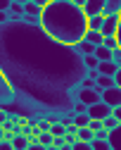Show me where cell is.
Wrapping results in <instances>:
<instances>
[{"instance_id":"cell-1","label":"cell","mask_w":121,"mask_h":150,"mask_svg":"<svg viewBox=\"0 0 121 150\" xmlns=\"http://www.w3.org/2000/svg\"><path fill=\"white\" fill-rule=\"evenodd\" d=\"M0 71L14 88V100L3 110L29 119L71 112L74 91L88 74L74 45L22 19L0 24Z\"/></svg>"},{"instance_id":"cell-2","label":"cell","mask_w":121,"mask_h":150,"mask_svg":"<svg viewBox=\"0 0 121 150\" xmlns=\"http://www.w3.org/2000/svg\"><path fill=\"white\" fill-rule=\"evenodd\" d=\"M40 26L55 41L64 45H76L86 38L88 14L71 0H50L40 12Z\"/></svg>"},{"instance_id":"cell-3","label":"cell","mask_w":121,"mask_h":150,"mask_svg":"<svg viewBox=\"0 0 121 150\" xmlns=\"http://www.w3.org/2000/svg\"><path fill=\"white\" fill-rule=\"evenodd\" d=\"M74 98L81 100L83 105H95V103L102 100V91H100L97 86H95V88H81V86H78V88L74 91Z\"/></svg>"},{"instance_id":"cell-4","label":"cell","mask_w":121,"mask_h":150,"mask_svg":"<svg viewBox=\"0 0 121 150\" xmlns=\"http://www.w3.org/2000/svg\"><path fill=\"white\" fill-rule=\"evenodd\" d=\"M12 100H14V88H12V83L7 81V76L0 71V110H3L5 105H10Z\"/></svg>"},{"instance_id":"cell-5","label":"cell","mask_w":121,"mask_h":150,"mask_svg":"<svg viewBox=\"0 0 121 150\" xmlns=\"http://www.w3.org/2000/svg\"><path fill=\"white\" fill-rule=\"evenodd\" d=\"M88 117L90 119H105V117H109L112 115V107L105 103V100H100V103H95V105H88Z\"/></svg>"},{"instance_id":"cell-6","label":"cell","mask_w":121,"mask_h":150,"mask_svg":"<svg viewBox=\"0 0 121 150\" xmlns=\"http://www.w3.org/2000/svg\"><path fill=\"white\" fill-rule=\"evenodd\" d=\"M119 19H121V14H109V17H105V24H102V29H100V33H102V36H116V31H119Z\"/></svg>"},{"instance_id":"cell-7","label":"cell","mask_w":121,"mask_h":150,"mask_svg":"<svg viewBox=\"0 0 121 150\" xmlns=\"http://www.w3.org/2000/svg\"><path fill=\"white\" fill-rule=\"evenodd\" d=\"M102 100H105L109 107H116V105H121V88H119V86L105 88V91H102Z\"/></svg>"},{"instance_id":"cell-8","label":"cell","mask_w":121,"mask_h":150,"mask_svg":"<svg viewBox=\"0 0 121 150\" xmlns=\"http://www.w3.org/2000/svg\"><path fill=\"white\" fill-rule=\"evenodd\" d=\"M102 10H105V0H86V5H83V12H86L88 17L102 14Z\"/></svg>"},{"instance_id":"cell-9","label":"cell","mask_w":121,"mask_h":150,"mask_svg":"<svg viewBox=\"0 0 121 150\" xmlns=\"http://www.w3.org/2000/svg\"><path fill=\"white\" fill-rule=\"evenodd\" d=\"M107 141H109V148L112 150H121V124H116L114 129H109Z\"/></svg>"},{"instance_id":"cell-10","label":"cell","mask_w":121,"mask_h":150,"mask_svg":"<svg viewBox=\"0 0 121 150\" xmlns=\"http://www.w3.org/2000/svg\"><path fill=\"white\" fill-rule=\"evenodd\" d=\"M102 14H105V17H109V14H121V0H105Z\"/></svg>"},{"instance_id":"cell-11","label":"cell","mask_w":121,"mask_h":150,"mask_svg":"<svg viewBox=\"0 0 121 150\" xmlns=\"http://www.w3.org/2000/svg\"><path fill=\"white\" fill-rule=\"evenodd\" d=\"M95 48H97V45H93V43H88L86 38L81 41V43H76V45H74V50H76V52L81 55V57H83V55H93V52H95Z\"/></svg>"},{"instance_id":"cell-12","label":"cell","mask_w":121,"mask_h":150,"mask_svg":"<svg viewBox=\"0 0 121 150\" xmlns=\"http://www.w3.org/2000/svg\"><path fill=\"white\" fill-rule=\"evenodd\" d=\"M116 69H119V67H116L114 60H107V62H100V64H97V71H100V74H107V76H114Z\"/></svg>"},{"instance_id":"cell-13","label":"cell","mask_w":121,"mask_h":150,"mask_svg":"<svg viewBox=\"0 0 121 150\" xmlns=\"http://www.w3.org/2000/svg\"><path fill=\"white\" fill-rule=\"evenodd\" d=\"M95 86H97L100 91H105V88H112V86H116V83H114V76H107V74H100V76L95 79Z\"/></svg>"},{"instance_id":"cell-14","label":"cell","mask_w":121,"mask_h":150,"mask_svg":"<svg viewBox=\"0 0 121 150\" xmlns=\"http://www.w3.org/2000/svg\"><path fill=\"white\" fill-rule=\"evenodd\" d=\"M12 148H14V150H26V148H29V138H26L24 134H14V136H12Z\"/></svg>"},{"instance_id":"cell-15","label":"cell","mask_w":121,"mask_h":150,"mask_svg":"<svg viewBox=\"0 0 121 150\" xmlns=\"http://www.w3.org/2000/svg\"><path fill=\"white\" fill-rule=\"evenodd\" d=\"M102 24H105V14H93V17H88V29L100 31V29H102Z\"/></svg>"},{"instance_id":"cell-16","label":"cell","mask_w":121,"mask_h":150,"mask_svg":"<svg viewBox=\"0 0 121 150\" xmlns=\"http://www.w3.org/2000/svg\"><path fill=\"white\" fill-rule=\"evenodd\" d=\"M86 41H88V43H93V45H102L105 36L100 33V31H93V29H88V31H86Z\"/></svg>"},{"instance_id":"cell-17","label":"cell","mask_w":121,"mask_h":150,"mask_svg":"<svg viewBox=\"0 0 121 150\" xmlns=\"http://www.w3.org/2000/svg\"><path fill=\"white\" fill-rule=\"evenodd\" d=\"M76 138H78V141H86V143H90V141L95 138V134H93V129H90V126H81V129L76 131Z\"/></svg>"},{"instance_id":"cell-18","label":"cell","mask_w":121,"mask_h":150,"mask_svg":"<svg viewBox=\"0 0 121 150\" xmlns=\"http://www.w3.org/2000/svg\"><path fill=\"white\" fill-rule=\"evenodd\" d=\"M93 55H95V57H97L100 62H107V60H112V50H109V48H105V45H97Z\"/></svg>"},{"instance_id":"cell-19","label":"cell","mask_w":121,"mask_h":150,"mask_svg":"<svg viewBox=\"0 0 121 150\" xmlns=\"http://www.w3.org/2000/svg\"><path fill=\"white\" fill-rule=\"evenodd\" d=\"M40 12H43V7L36 5V3H24V14H33V17H40Z\"/></svg>"},{"instance_id":"cell-20","label":"cell","mask_w":121,"mask_h":150,"mask_svg":"<svg viewBox=\"0 0 121 150\" xmlns=\"http://www.w3.org/2000/svg\"><path fill=\"white\" fill-rule=\"evenodd\" d=\"M50 134H52L55 138H57V136H64V134H67V126H64L62 122H52V124H50Z\"/></svg>"},{"instance_id":"cell-21","label":"cell","mask_w":121,"mask_h":150,"mask_svg":"<svg viewBox=\"0 0 121 150\" xmlns=\"http://www.w3.org/2000/svg\"><path fill=\"white\" fill-rule=\"evenodd\" d=\"M90 145H93V150H112L107 138H93V141H90Z\"/></svg>"},{"instance_id":"cell-22","label":"cell","mask_w":121,"mask_h":150,"mask_svg":"<svg viewBox=\"0 0 121 150\" xmlns=\"http://www.w3.org/2000/svg\"><path fill=\"white\" fill-rule=\"evenodd\" d=\"M74 124L81 129V126H88L90 124V117H88V112H81V115H74Z\"/></svg>"},{"instance_id":"cell-23","label":"cell","mask_w":121,"mask_h":150,"mask_svg":"<svg viewBox=\"0 0 121 150\" xmlns=\"http://www.w3.org/2000/svg\"><path fill=\"white\" fill-rule=\"evenodd\" d=\"M52 141H55V136L50 134V131H40V134H38V143H43L45 148L52 145Z\"/></svg>"},{"instance_id":"cell-24","label":"cell","mask_w":121,"mask_h":150,"mask_svg":"<svg viewBox=\"0 0 121 150\" xmlns=\"http://www.w3.org/2000/svg\"><path fill=\"white\" fill-rule=\"evenodd\" d=\"M83 64H86V69H97L100 60L95 57V55H83Z\"/></svg>"},{"instance_id":"cell-25","label":"cell","mask_w":121,"mask_h":150,"mask_svg":"<svg viewBox=\"0 0 121 150\" xmlns=\"http://www.w3.org/2000/svg\"><path fill=\"white\" fill-rule=\"evenodd\" d=\"M102 45H105V48H109V50H116V48H119V41H116V36H105Z\"/></svg>"},{"instance_id":"cell-26","label":"cell","mask_w":121,"mask_h":150,"mask_svg":"<svg viewBox=\"0 0 121 150\" xmlns=\"http://www.w3.org/2000/svg\"><path fill=\"white\" fill-rule=\"evenodd\" d=\"M116 124H119V119H116L114 115H109V117H105V119H102V126H105L107 131H109V129H114Z\"/></svg>"},{"instance_id":"cell-27","label":"cell","mask_w":121,"mask_h":150,"mask_svg":"<svg viewBox=\"0 0 121 150\" xmlns=\"http://www.w3.org/2000/svg\"><path fill=\"white\" fill-rule=\"evenodd\" d=\"M86 110H88V105H83L81 100H74V107H71L74 115H81V112H86Z\"/></svg>"},{"instance_id":"cell-28","label":"cell","mask_w":121,"mask_h":150,"mask_svg":"<svg viewBox=\"0 0 121 150\" xmlns=\"http://www.w3.org/2000/svg\"><path fill=\"white\" fill-rule=\"evenodd\" d=\"M71 150H93V145L86 143V141H76V143L71 145Z\"/></svg>"},{"instance_id":"cell-29","label":"cell","mask_w":121,"mask_h":150,"mask_svg":"<svg viewBox=\"0 0 121 150\" xmlns=\"http://www.w3.org/2000/svg\"><path fill=\"white\" fill-rule=\"evenodd\" d=\"M88 126L93 129V134H97L100 129H105V126H102V119H90V124H88Z\"/></svg>"},{"instance_id":"cell-30","label":"cell","mask_w":121,"mask_h":150,"mask_svg":"<svg viewBox=\"0 0 121 150\" xmlns=\"http://www.w3.org/2000/svg\"><path fill=\"white\" fill-rule=\"evenodd\" d=\"M112 60L116 62V67H121V48H116V50H112Z\"/></svg>"},{"instance_id":"cell-31","label":"cell","mask_w":121,"mask_h":150,"mask_svg":"<svg viewBox=\"0 0 121 150\" xmlns=\"http://www.w3.org/2000/svg\"><path fill=\"white\" fill-rule=\"evenodd\" d=\"M10 22V10H0V24H7Z\"/></svg>"},{"instance_id":"cell-32","label":"cell","mask_w":121,"mask_h":150,"mask_svg":"<svg viewBox=\"0 0 121 150\" xmlns=\"http://www.w3.org/2000/svg\"><path fill=\"white\" fill-rule=\"evenodd\" d=\"M0 150H14L12 148V141H5L3 138V141H0Z\"/></svg>"},{"instance_id":"cell-33","label":"cell","mask_w":121,"mask_h":150,"mask_svg":"<svg viewBox=\"0 0 121 150\" xmlns=\"http://www.w3.org/2000/svg\"><path fill=\"white\" fill-rule=\"evenodd\" d=\"M26 150H48V148H45L43 143H29V148H26Z\"/></svg>"},{"instance_id":"cell-34","label":"cell","mask_w":121,"mask_h":150,"mask_svg":"<svg viewBox=\"0 0 121 150\" xmlns=\"http://www.w3.org/2000/svg\"><path fill=\"white\" fill-rule=\"evenodd\" d=\"M112 115L119 119V124H121V105H116V107H112Z\"/></svg>"},{"instance_id":"cell-35","label":"cell","mask_w":121,"mask_h":150,"mask_svg":"<svg viewBox=\"0 0 121 150\" xmlns=\"http://www.w3.org/2000/svg\"><path fill=\"white\" fill-rule=\"evenodd\" d=\"M86 76H88V79H93V81H95V79H97V76H100V71H97V69H88V74H86Z\"/></svg>"},{"instance_id":"cell-36","label":"cell","mask_w":121,"mask_h":150,"mask_svg":"<svg viewBox=\"0 0 121 150\" xmlns=\"http://www.w3.org/2000/svg\"><path fill=\"white\" fill-rule=\"evenodd\" d=\"M114 83L121 88V67H119V69H116V74H114Z\"/></svg>"},{"instance_id":"cell-37","label":"cell","mask_w":121,"mask_h":150,"mask_svg":"<svg viewBox=\"0 0 121 150\" xmlns=\"http://www.w3.org/2000/svg\"><path fill=\"white\" fill-rule=\"evenodd\" d=\"M12 5V0H0V10H10Z\"/></svg>"},{"instance_id":"cell-38","label":"cell","mask_w":121,"mask_h":150,"mask_svg":"<svg viewBox=\"0 0 121 150\" xmlns=\"http://www.w3.org/2000/svg\"><path fill=\"white\" fill-rule=\"evenodd\" d=\"M5 119H7V112H5V110H0V126L5 124Z\"/></svg>"},{"instance_id":"cell-39","label":"cell","mask_w":121,"mask_h":150,"mask_svg":"<svg viewBox=\"0 0 121 150\" xmlns=\"http://www.w3.org/2000/svg\"><path fill=\"white\" fill-rule=\"evenodd\" d=\"M31 3H36V5H40V7H45V5L50 3V0H31Z\"/></svg>"},{"instance_id":"cell-40","label":"cell","mask_w":121,"mask_h":150,"mask_svg":"<svg viewBox=\"0 0 121 150\" xmlns=\"http://www.w3.org/2000/svg\"><path fill=\"white\" fill-rule=\"evenodd\" d=\"M116 41H119V48H121V19H119V31H116Z\"/></svg>"},{"instance_id":"cell-41","label":"cell","mask_w":121,"mask_h":150,"mask_svg":"<svg viewBox=\"0 0 121 150\" xmlns=\"http://www.w3.org/2000/svg\"><path fill=\"white\" fill-rule=\"evenodd\" d=\"M71 3H74V5H78V7H83V5H86V0H71Z\"/></svg>"},{"instance_id":"cell-42","label":"cell","mask_w":121,"mask_h":150,"mask_svg":"<svg viewBox=\"0 0 121 150\" xmlns=\"http://www.w3.org/2000/svg\"><path fill=\"white\" fill-rule=\"evenodd\" d=\"M59 150H71V145H69V143H64V145H59Z\"/></svg>"},{"instance_id":"cell-43","label":"cell","mask_w":121,"mask_h":150,"mask_svg":"<svg viewBox=\"0 0 121 150\" xmlns=\"http://www.w3.org/2000/svg\"><path fill=\"white\" fill-rule=\"evenodd\" d=\"M3 138H5V129L0 126V141H3Z\"/></svg>"},{"instance_id":"cell-44","label":"cell","mask_w":121,"mask_h":150,"mask_svg":"<svg viewBox=\"0 0 121 150\" xmlns=\"http://www.w3.org/2000/svg\"><path fill=\"white\" fill-rule=\"evenodd\" d=\"M12 3H22L24 5V3H29V0H12Z\"/></svg>"},{"instance_id":"cell-45","label":"cell","mask_w":121,"mask_h":150,"mask_svg":"<svg viewBox=\"0 0 121 150\" xmlns=\"http://www.w3.org/2000/svg\"><path fill=\"white\" fill-rule=\"evenodd\" d=\"M48 150H59V148L57 145H48Z\"/></svg>"}]
</instances>
